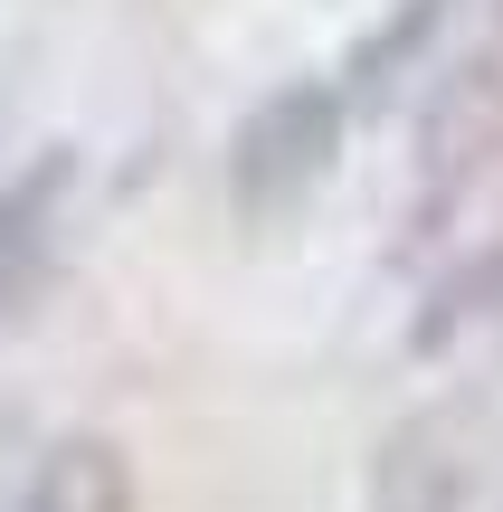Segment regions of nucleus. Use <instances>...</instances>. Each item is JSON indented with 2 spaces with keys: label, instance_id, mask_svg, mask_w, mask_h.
<instances>
[{
  "label": "nucleus",
  "instance_id": "f03ea898",
  "mask_svg": "<svg viewBox=\"0 0 503 512\" xmlns=\"http://www.w3.org/2000/svg\"><path fill=\"white\" fill-rule=\"evenodd\" d=\"M503 162V57H466L437 76L409 152V238H437Z\"/></svg>",
  "mask_w": 503,
  "mask_h": 512
},
{
  "label": "nucleus",
  "instance_id": "20e7f679",
  "mask_svg": "<svg viewBox=\"0 0 503 512\" xmlns=\"http://www.w3.org/2000/svg\"><path fill=\"white\" fill-rule=\"evenodd\" d=\"M475 494V437L456 408L409 418L371 465V512H466Z\"/></svg>",
  "mask_w": 503,
  "mask_h": 512
},
{
  "label": "nucleus",
  "instance_id": "423d86ee",
  "mask_svg": "<svg viewBox=\"0 0 503 512\" xmlns=\"http://www.w3.org/2000/svg\"><path fill=\"white\" fill-rule=\"evenodd\" d=\"M437 19H447V0H399V10L352 48V67H342V76H352V95H380V86H390V67H409V57L428 48Z\"/></svg>",
  "mask_w": 503,
  "mask_h": 512
},
{
  "label": "nucleus",
  "instance_id": "0eeeda50",
  "mask_svg": "<svg viewBox=\"0 0 503 512\" xmlns=\"http://www.w3.org/2000/svg\"><path fill=\"white\" fill-rule=\"evenodd\" d=\"M475 313H503V238L475 256V266H456L447 285H437V304H428V323H418V342H447V332L475 323Z\"/></svg>",
  "mask_w": 503,
  "mask_h": 512
},
{
  "label": "nucleus",
  "instance_id": "f257e3e1",
  "mask_svg": "<svg viewBox=\"0 0 503 512\" xmlns=\"http://www.w3.org/2000/svg\"><path fill=\"white\" fill-rule=\"evenodd\" d=\"M342 162V86L333 76H295L276 86L228 143V209L247 228H285Z\"/></svg>",
  "mask_w": 503,
  "mask_h": 512
},
{
  "label": "nucleus",
  "instance_id": "39448f33",
  "mask_svg": "<svg viewBox=\"0 0 503 512\" xmlns=\"http://www.w3.org/2000/svg\"><path fill=\"white\" fill-rule=\"evenodd\" d=\"M10 512H133V465L114 437H57Z\"/></svg>",
  "mask_w": 503,
  "mask_h": 512
},
{
  "label": "nucleus",
  "instance_id": "7ed1b4c3",
  "mask_svg": "<svg viewBox=\"0 0 503 512\" xmlns=\"http://www.w3.org/2000/svg\"><path fill=\"white\" fill-rule=\"evenodd\" d=\"M67 200H76V152H38L29 181L0 200V323L48 294L57 256H67Z\"/></svg>",
  "mask_w": 503,
  "mask_h": 512
}]
</instances>
